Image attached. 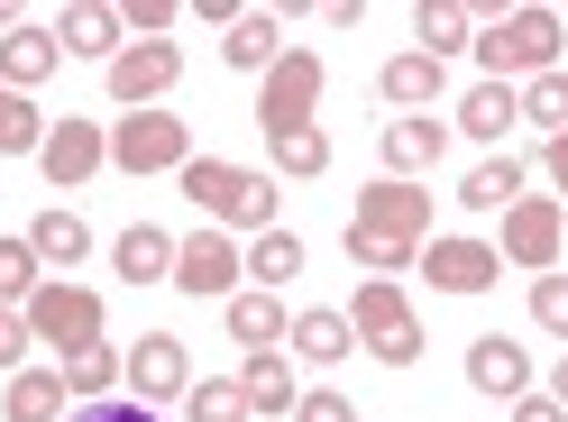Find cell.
Returning <instances> with one entry per match:
<instances>
[{
  "mask_svg": "<svg viewBox=\"0 0 568 422\" xmlns=\"http://www.w3.org/2000/svg\"><path fill=\"white\" fill-rule=\"evenodd\" d=\"M266 148H275V174H294V184L331 174V138H322V120H312V129H284V138H266Z\"/></svg>",
  "mask_w": 568,
  "mask_h": 422,
  "instance_id": "d6a6232c",
  "label": "cell"
},
{
  "mask_svg": "<svg viewBox=\"0 0 568 422\" xmlns=\"http://www.w3.org/2000/svg\"><path fill=\"white\" fill-rule=\"evenodd\" d=\"M376 92L395 101V111H432V101L449 92V64H440V56H422V47H404V56H385Z\"/></svg>",
  "mask_w": 568,
  "mask_h": 422,
  "instance_id": "9a60e30c",
  "label": "cell"
},
{
  "mask_svg": "<svg viewBox=\"0 0 568 422\" xmlns=\"http://www.w3.org/2000/svg\"><path fill=\"white\" fill-rule=\"evenodd\" d=\"M523 120V92L514 83H468V92H458V129H468V138H505Z\"/></svg>",
  "mask_w": 568,
  "mask_h": 422,
  "instance_id": "4316f807",
  "label": "cell"
},
{
  "mask_svg": "<svg viewBox=\"0 0 568 422\" xmlns=\"http://www.w3.org/2000/svg\"><path fill=\"white\" fill-rule=\"evenodd\" d=\"M422 239H432V193L422 184H367L358 211H348V267L385 275V285H404V267H422Z\"/></svg>",
  "mask_w": 568,
  "mask_h": 422,
  "instance_id": "6da1fadb",
  "label": "cell"
},
{
  "mask_svg": "<svg viewBox=\"0 0 568 422\" xmlns=\"http://www.w3.org/2000/svg\"><path fill=\"white\" fill-rule=\"evenodd\" d=\"M559 239H568V211H559V193H523L514 211H505V267H559Z\"/></svg>",
  "mask_w": 568,
  "mask_h": 422,
  "instance_id": "9c48e42d",
  "label": "cell"
},
{
  "mask_svg": "<svg viewBox=\"0 0 568 422\" xmlns=\"http://www.w3.org/2000/svg\"><path fill=\"white\" fill-rule=\"evenodd\" d=\"M514 422H568V413H559L550 395H523V404H514Z\"/></svg>",
  "mask_w": 568,
  "mask_h": 422,
  "instance_id": "7bdbcfd3",
  "label": "cell"
},
{
  "mask_svg": "<svg viewBox=\"0 0 568 422\" xmlns=\"http://www.w3.org/2000/svg\"><path fill=\"white\" fill-rule=\"evenodd\" d=\"M47 129H55V120L38 111V101L0 83V157H38V148H47Z\"/></svg>",
  "mask_w": 568,
  "mask_h": 422,
  "instance_id": "4dcf8cb0",
  "label": "cell"
},
{
  "mask_svg": "<svg viewBox=\"0 0 568 422\" xmlns=\"http://www.w3.org/2000/svg\"><path fill=\"white\" fill-rule=\"evenodd\" d=\"M531 322H541L550 340H568V275H559V267L531 275Z\"/></svg>",
  "mask_w": 568,
  "mask_h": 422,
  "instance_id": "8d00e7d4",
  "label": "cell"
},
{
  "mask_svg": "<svg viewBox=\"0 0 568 422\" xmlns=\"http://www.w3.org/2000/svg\"><path fill=\"white\" fill-rule=\"evenodd\" d=\"M422 275H432V294H486V285H505V249L495 239H432Z\"/></svg>",
  "mask_w": 568,
  "mask_h": 422,
  "instance_id": "8fae6325",
  "label": "cell"
},
{
  "mask_svg": "<svg viewBox=\"0 0 568 422\" xmlns=\"http://www.w3.org/2000/svg\"><path fill=\"white\" fill-rule=\"evenodd\" d=\"M294 422H358V404H348V395H331V385H312V395L294 404Z\"/></svg>",
  "mask_w": 568,
  "mask_h": 422,
  "instance_id": "ab89813d",
  "label": "cell"
},
{
  "mask_svg": "<svg viewBox=\"0 0 568 422\" xmlns=\"http://www.w3.org/2000/svg\"><path fill=\"white\" fill-rule=\"evenodd\" d=\"M64 368H19L10 395H0V422H64Z\"/></svg>",
  "mask_w": 568,
  "mask_h": 422,
  "instance_id": "44dd1931",
  "label": "cell"
},
{
  "mask_svg": "<svg viewBox=\"0 0 568 422\" xmlns=\"http://www.w3.org/2000/svg\"><path fill=\"white\" fill-rule=\"evenodd\" d=\"M239 395H247V413H294V404H303V385H294V368H284L275 349H247Z\"/></svg>",
  "mask_w": 568,
  "mask_h": 422,
  "instance_id": "7402d4cb",
  "label": "cell"
},
{
  "mask_svg": "<svg viewBox=\"0 0 568 422\" xmlns=\"http://www.w3.org/2000/svg\"><path fill=\"white\" fill-rule=\"evenodd\" d=\"M523 120L559 138V129H568V74H531V83H523Z\"/></svg>",
  "mask_w": 568,
  "mask_h": 422,
  "instance_id": "e575fe53",
  "label": "cell"
},
{
  "mask_svg": "<svg viewBox=\"0 0 568 422\" xmlns=\"http://www.w3.org/2000/svg\"><path fill=\"white\" fill-rule=\"evenodd\" d=\"M239 184H247V165H230V157H193V165H184V202L202 211V221H230Z\"/></svg>",
  "mask_w": 568,
  "mask_h": 422,
  "instance_id": "d4e9b609",
  "label": "cell"
},
{
  "mask_svg": "<svg viewBox=\"0 0 568 422\" xmlns=\"http://www.w3.org/2000/svg\"><path fill=\"white\" fill-rule=\"evenodd\" d=\"M413 47L449 64L458 47H477V10H458V0H422V10H413Z\"/></svg>",
  "mask_w": 568,
  "mask_h": 422,
  "instance_id": "603a6c76",
  "label": "cell"
},
{
  "mask_svg": "<svg viewBox=\"0 0 568 422\" xmlns=\"http://www.w3.org/2000/svg\"><path fill=\"white\" fill-rule=\"evenodd\" d=\"M550 404H559V413H568V359H559V368H550Z\"/></svg>",
  "mask_w": 568,
  "mask_h": 422,
  "instance_id": "ee69618b",
  "label": "cell"
},
{
  "mask_svg": "<svg viewBox=\"0 0 568 422\" xmlns=\"http://www.w3.org/2000/svg\"><path fill=\"white\" fill-rule=\"evenodd\" d=\"M120 28H138V38H165V28H174V0H129Z\"/></svg>",
  "mask_w": 568,
  "mask_h": 422,
  "instance_id": "60d3db41",
  "label": "cell"
},
{
  "mask_svg": "<svg viewBox=\"0 0 568 422\" xmlns=\"http://www.w3.org/2000/svg\"><path fill=\"white\" fill-rule=\"evenodd\" d=\"M322 56L312 47H284L266 74H257V129L266 138H284V129H312V111H322Z\"/></svg>",
  "mask_w": 568,
  "mask_h": 422,
  "instance_id": "277c9868",
  "label": "cell"
},
{
  "mask_svg": "<svg viewBox=\"0 0 568 422\" xmlns=\"http://www.w3.org/2000/svg\"><path fill=\"white\" fill-rule=\"evenodd\" d=\"M275 211H284V184H275L266 165H247V184H239V202H230V221H211V230H247V239H257V230H284Z\"/></svg>",
  "mask_w": 568,
  "mask_h": 422,
  "instance_id": "f1b7e54d",
  "label": "cell"
},
{
  "mask_svg": "<svg viewBox=\"0 0 568 422\" xmlns=\"http://www.w3.org/2000/svg\"><path fill=\"white\" fill-rule=\"evenodd\" d=\"M541 174H550V184H559V193H568V129H559V138H550V148H541Z\"/></svg>",
  "mask_w": 568,
  "mask_h": 422,
  "instance_id": "b9f144b4",
  "label": "cell"
},
{
  "mask_svg": "<svg viewBox=\"0 0 568 422\" xmlns=\"http://www.w3.org/2000/svg\"><path fill=\"white\" fill-rule=\"evenodd\" d=\"M559 47H568V19H559V10H505L495 28H477V64H486V83L559 74Z\"/></svg>",
  "mask_w": 568,
  "mask_h": 422,
  "instance_id": "7a4b0ae2",
  "label": "cell"
},
{
  "mask_svg": "<svg viewBox=\"0 0 568 422\" xmlns=\"http://www.w3.org/2000/svg\"><path fill=\"white\" fill-rule=\"evenodd\" d=\"M38 165H47V184H55V193H74V184H92V174L111 165V138H101L92 120H74V111H64V120L47 129V148H38Z\"/></svg>",
  "mask_w": 568,
  "mask_h": 422,
  "instance_id": "7c38bea8",
  "label": "cell"
},
{
  "mask_svg": "<svg viewBox=\"0 0 568 422\" xmlns=\"http://www.w3.org/2000/svg\"><path fill=\"white\" fill-rule=\"evenodd\" d=\"M64 422H165L156 404H138V395H111V404H74Z\"/></svg>",
  "mask_w": 568,
  "mask_h": 422,
  "instance_id": "f35d334b",
  "label": "cell"
},
{
  "mask_svg": "<svg viewBox=\"0 0 568 422\" xmlns=\"http://www.w3.org/2000/svg\"><path fill=\"white\" fill-rule=\"evenodd\" d=\"M111 385H129V359L111 340H92V349L64 359V395H74V404H111Z\"/></svg>",
  "mask_w": 568,
  "mask_h": 422,
  "instance_id": "cb8c5ba5",
  "label": "cell"
},
{
  "mask_svg": "<svg viewBox=\"0 0 568 422\" xmlns=\"http://www.w3.org/2000/svg\"><path fill=\"white\" fill-rule=\"evenodd\" d=\"M275 56H284V19L275 10H239L221 28V64H239V74H266Z\"/></svg>",
  "mask_w": 568,
  "mask_h": 422,
  "instance_id": "ac0fdd59",
  "label": "cell"
},
{
  "mask_svg": "<svg viewBox=\"0 0 568 422\" xmlns=\"http://www.w3.org/2000/svg\"><path fill=\"white\" fill-rule=\"evenodd\" d=\"M129 395H138V404H184V395H193V359H184V340H174V331H138V349H129Z\"/></svg>",
  "mask_w": 568,
  "mask_h": 422,
  "instance_id": "30bf717a",
  "label": "cell"
},
{
  "mask_svg": "<svg viewBox=\"0 0 568 422\" xmlns=\"http://www.w3.org/2000/svg\"><path fill=\"white\" fill-rule=\"evenodd\" d=\"M28 249H38V267H83V258H92V230L55 202V211H38V221H28Z\"/></svg>",
  "mask_w": 568,
  "mask_h": 422,
  "instance_id": "484cf974",
  "label": "cell"
},
{
  "mask_svg": "<svg viewBox=\"0 0 568 422\" xmlns=\"http://www.w3.org/2000/svg\"><path fill=\"white\" fill-rule=\"evenodd\" d=\"M174 83H184V47H165V38H129L111 56V101L120 111H156Z\"/></svg>",
  "mask_w": 568,
  "mask_h": 422,
  "instance_id": "52a82bcc",
  "label": "cell"
},
{
  "mask_svg": "<svg viewBox=\"0 0 568 422\" xmlns=\"http://www.w3.org/2000/svg\"><path fill=\"white\" fill-rule=\"evenodd\" d=\"M440 157H449V129H440L432 111H404V120H385V174H395V184L432 174Z\"/></svg>",
  "mask_w": 568,
  "mask_h": 422,
  "instance_id": "5bb4252c",
  "label": "cell"
},
{
  "mask_svg": "<svg viewBox=\"0 0 568 422\" xmlns=\"http://www.w3.org/2000/svg\"><path fill=\"white\" fill-rule=\"evenodd\" d=\"M468 385L495 395V404H523V395H531V349L505 340V331H486V340L468 349Z\"/></svg>",
  "mask_w": 568,
  "mask_h": 422,
  "instance_id": "4fadbf2b",
  "label": "cell"
},
{
  "mask_svg": "<svg viewBox=\"0 0 568 422\" xmlns=\"http://www.w3.org/2000/svg\"><path fill=\"white\" fill-rule=\"evenodd\" d=\"M55 64H64V47H55V28H10V38H0V83H10V92H38L47 74H55Z\"/></svg>",
  "mask_w": 568,
  "mask_h": 422,
  "instance_id": "e0dca14e",
  "label": "cell"
},
{
  "mask_svg": "<svg viewBox=\"0 0 568 422\" xmlns=\"http://www.w3.org/2000/svg\"><path fill=\"white\" fill-rule=\"evenodd\" d=\"M184 422H247V395H239V376H211L184 395Z\"/></svg>",
  "mask_w": 568,
  "mask_h": 422,
  "instance_id": "d590c367",
  "label": "cell"
},
{
  "mask_svg": "<svg viewBox=\"0 0 568 422\" xmlns=\"http://www.w3.org/2000/svg\"><path fill=\"white\" fill-rule=\"evenodd\" d=\"M239 275H247V258L230 249V230H193V239H174V285H184L193 303H230L239 294Z\"/></svg>",
  "mask_w": 568,
  "mask_h": 422,
  "instance_id": "ba28073f",
  "label": "cell"
},
{
  "mask_svg": "<svg viewBox=\"0 0 568 422\" xmlns=\"http://www.w3.org/2000/svg\"><path fill=\"white\" fill-rule=\"evenodd\" d=\"M111 267H120V285H174V239L156 221H129L111 239Z\"/></svg>",
  "mask_w": 568,
  "mask_h": 422,
  "instance_id": "2e32d148",
  "label": "cell"
},
{
  "mask_svg": "<svg viewBox=\"0 0 568 422\" xmlns=\"http://www.w3.org/2000/svg\"><path fill=\"white\" fill-rule=\"evenodd\" d=\"M348 331L376 368H413L422 359V322H413V294L385 285V275H358V303H348Z\"/></svg>",
  "mask_w": 568,
  "mask_h": 422,
  "instance_id": "3957f363",
  "label": "cell"
},
{
  "mask_svg": "<svg viewBox=\"0 0 568 422\" xmlns=\"http://www.w3.org/2000/svg\"><path fill=\"white\" fill-rule=\"evenodd\" d=\"M111 165H120V174H184V165H193V120L129 111V120L111 129Z\"/></svg>",
  "mask_w": 568,
  "mask_h": 422,
  "instance_id": "5b68a950",
  "label": "cell"
},
{
  "mask_svg": "<svg viewBox=\"0 0 568 422\" xmlns=\"http://www.w3.org/2000/svg\"><path fill=\"white\" fill-rule=\"evenodd\" d=\"M55 47H64V56H101V64H111V56L129 47V28H120L111 0H74V10H64V28H55Z\"/></svg>",
  "mask_w": 568,
  "mask_h": 422,
  "instance_id": "d6986e66",
  "label": "cell"
},
{
  "mask_svg": "<svg viewBox=\"0 0 568 422\" xmlns=\"http://www.w3.org/2000/svg\"><path fill=\"white\" fill-rule=\"evenodd\" d=\"M28 331L55 340V359H74V349L101 340V294H92V285H64V275H47V285L28 294Z\"/></svg>",
  "mask_w": 568,
  "mask_h": 422,
  "instance_id": "8992f818",
  "label": "cell"
},
{
  "mask_svg": "<svg viewBox=\"0 0 568 422\" xmlns=\"http://www.w3.org/2000/svg\"><path fill=\"white\" fill-rule=\"evenodd\" d=\"M28 340H38V331H28V312L0 303V376H19V368H28Z\"/></svg>",
  "mask_w": 568,
  "mask_h": 422,
  "instance_id": "74e56055",
  "label": "cell"
},
{
  "mask_svg": "<svg viewBox=\"0 0 568 422\" xmlns=\"http://www.w3.org/2000/svg\"><path fill=\"white\" fill-rule=\"evenodd\" d=\"M284 349H294V359H312V368H339L348 349H358V331H348V312L312 303V312H294V331H284Z\"/></svg>",
  "mask_w": 568,
  "mask_h": 422,
  "instance_id": "ffe728a7",
  "label": "cell"
},
{
  "mask_svg": "<svg viewBox=\"0 0 568 422\" xmlns=\"http://www.w3.org/2000/svg\"><path fill=\"white\" fill-rule=\"evenodd\" d=\"M284 331H294V322H284V294H257V285H239V294H230V340L275 349Z\"/></svg>",
  "mask_w": 568,
  "mask_h": 422,
  "instance_id": "83f0119b",
  "label": "cell"
},
{
  "mask_svg": "<svg viewBox=\"0 0 568 422\" xmlns=\"http://www.w3.org/2000/svg\"><path fill=\"white\" fill-rule=\"evenodd\" d=\"M47 285V267H38V249L28 239H0V303L10 312H28V294Z\"/></svg>",
  "mask_w": 568,
  "mask_h": 422,
  "instance_id": "836d02e7",
  "label": "cell"
},
{
  "mask_svg": "<svg viewBox=\"0 0 568 422\" xmlns=\"http://www.w3.org/2000/svg\"><path fill=\"white\" fill-rule=\"evenodd\" d=\"M247 275H257V294H284L303 275V239L294 230H257V249H247Z\"/></svg>",
  "mask_w": 568,
  "mask_h": 422,
  "instance_id": "f546056e",
  "label": "cell"
},
{
  "mask_svg": "<svg viewBox=\"0 0 568 422\" xmlns=\"http://www.w3.org/2000/svg\"><path fill=\"white\" fill-rule=\"evenodd\" d=\"M458 202H468V211H514V202H523V165H514V157H486V165H468Z\"/></svg>",
  "mask_w": 568,
  "mask_h": 422,
  "instance_id": "1f68e13d",
  "label": "cell"
}]
</instances>
